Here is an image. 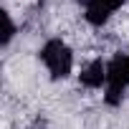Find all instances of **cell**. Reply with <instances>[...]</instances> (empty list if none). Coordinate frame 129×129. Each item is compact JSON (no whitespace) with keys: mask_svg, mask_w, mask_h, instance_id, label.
Returning a JSON list of instances; mask_svg holds the SVG:
<instances>
[{"mask_svg":"<svg viewBox=\"0 0 129 129\" xmlns=\"http://www.w3.org/2000/svg\"><path fill=\"white\" fill-rule=\"evenodd\" d=\"M126 86H129V61H126V56L119 53L106 63V94H104L106 104L109 106L121 104Z\"/></svg>","mask_w":129,"mask_h":129,"instance_id":"1","label":"cell"},{"mask_svg":"<svg viewBox=\"0 0 129 129\" xmlns=\"http://www.w3.org/2000/svg\"><path fill=\"white\" fill-rule=\"evenodd\" d=\"M41 58H43L46 69L51 71L53 79H66L74 69V53L61 38H51L41 48Z\"/></svg>","mask_w":129,"mask_h":129,"instance_id":"2","label":"cell"},{"mask_svg":"<svg viewBox=\"0 0 129 129\" xmlns=\"http://www.w3.org/2000/svg\"><path fill=\"white\" fill-rule=\"evenodd\" d=\"M126 3V0H89L86 3V20L91 23V25H96V28H101L109 18H111V13L114 10H119L121 5Z\"/></svg>","mask_w":129,"mask_h":129,"instance_id":"3","label":"cell"},{"mask_svg":"<svg viewBox=\"0 0 129 129\" xmlns=\"http://www.w3.org/2000/svg\"><path fill=\"white\" fill-rule=\"evenodd\" d=\"M126 61H129V56H126Z\"/></svg>","mask_w":129,"mask_h":129,"instance_id":"7","label":"cell"},{"mask_svg":"<svg viewBox=\"0 0 129 129\" xmlns=\"http://www.w3.org/2000/svg\"><path fill=\"white\" fill-rule=\"evenodd\" d=\"M79 3H89V0H79Z\"/></svg>","mask_w":129,"mask_h":129,"instance_id":"6","label":"cell"},{"mask_svg":"<svg viewBox=\"0 0 129 129\" xmlns=\"http://www.w3.org/2000/svg\"><path fill=\"white\" fill-rule=\"evenodd\" d=\"M3 20H5V36H3V43L8 46V43H10V38H13V33H15V25H13V20H10V15H8V13H3Z\"/></svg>","mask_w":129,"mask_h":129,"instance_id":"5","label":"cell"},{"mask_svg":"<svg viewBox=\"0 0 129 129\" xmlns=\"http://www.w3.org/2000/svg\"><path fill=\"white\" fill-rule=\"evenodd\" d=\"M79 79H81V84H84L86 89H99L101 84H106V63H104L101 58L89 61L86 66L81 69Z\"/></svg>","mask_w":129,"mask_h":129,"instance_id":"4","label":"cell"}]
</instances>
